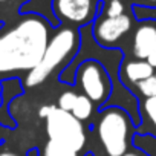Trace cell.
<instances>
[{
  "mask_svg": "<svg viewBox=\"0 0 156 156\" xmlns=\"http://www.w3.org/2000/svg\"><path fill=\"white\" fill-rule=\"evenodd\" d=\"M49 23L32 12L0 35V73L32 70L49 43Z\"/></svg>",
  "mask_w": 156,
  "mask_h": 156,
  "instance_id": "1",
  "label": "cell"
},
{
  "mask_svg": "<svg viewBox=\"0 0 156 156\" xmlns=\"http://www.w3.org/2000/svg\"><path fill=\"white\" fill-rule=\"evenodd\" d=\"M81 46V35L76 28H60L51 38L46 46V51L40 63L28 72L26 87H35L44 83L46 78L58 69L66 67L76 57Z\"/></svg>",
  "mask_w": 156,
  "mask_h": 156,
  "instance_id": "2",
  "label": "cell"
},
{
  "mask_svg": "<svg viewBox=\"0 0 156 156\" xmlns=\"http://www.w3.org/2000/svg\"><path fill=\"white\" fill-rule=\"evenodd\" d=\"M132 116L118 106H109L101 110L95 133L106 156H122L132 147L135 135Z\"/></svg>",
  "mask_w": 156,
  "mask_h": 156,
  "instance_id": "3",
  "label": "cell"
},
{
  "mask_svg": "<svg viewBox=\"0 0 156 156\" xmlns=\"http://www.w3.org/2000/svg\"><path fill=\"white\" fill-rule=\"evenodd\" d=\"M75 81L80 86L83 95H86L95 106L104 107L113 92V80L104 66L94 60H84L75 70Z\"/></svg>",
  "mask_w": 156,
  "mask_h": 156,
  "instance_id": "4",
  "label": "cell"
},
{
  "mask_svg": "<svg viewBox=\"0 0 156 156\" xmlns=\"http://www.w3.org/2000/svg\"><path fill=\"white\" fill-rule=\"evenodd\" d=\"M46 135L49 139L61 142L75 151L81 153L86 145V132L80 119H76L70 112L55 109L46 119Z\"/></svg>",
  "mask_w": 156,
  "mask_h": 156,
  "instance_id": "5",
  "label": "cell"
},
{
  "mask_svg": "<svg viewBox=\"0 0 156 156\" xmlns=\"http://www.w3.org/2000/svg\"><path fill=\"white\" fill-rule=\"evenodd\" d=\"M97 0H52L51 9L57 22H66L73 26L90 25L98 11Z\"/></svg>",
  "mask_w": 156,
  "mask_h": 156,
  "instance_id": "6",
  "label": "cell"
},
{
  "mask_svg": "<svg viewBox=\"0 0 156 156\" xmlns=\"http://www.w3.org/2000/svg\"><path fill=\"white\" fill-rule=\"evenodd\" d=\"M133 26V20L130 16L122 14L118 17H100L94 20L92 25V37L97 44L104 49H113L115 44L124 38Z\"/></svg>",
  "mask_w": 156,
  "mask_h": 156,
  "instance_id": "7",
  "label": "cell"
},
{
  "mask_svg": "<svg viewBox=\"0 0 156 156\" xmlns=\"http://www.w3.org/2000/svg\"><path fill=\"white\" fill-rule=\"evenodd\" d=\"M156 49V20H144L138 25L132 40V54L138 60H147Z\"/></svg>",
  "mask_w": 156,
  "mask_h": 156,
  "instance_id": "8",
  "label": "cell"
},
{
  "mask_svg": "<svg viewBox=\"0 0 156 156\" xmlns=\"http://www.w3.org/2000/svg\"><path fill=\"white\" fill-rule=\"evenodd\" d=\"M138 113L139 124L136 126L135 133L156 139V97L142 98L138 104Z\"/></svg>",
  "mask_w": 156,
  "mask_h": 156,
  "instance_id": "9",
  "label": "cell"
},
{
  "mask_svg": "<svg viewBox=\"0 0 156 156\" xmlns=\"http://www.w3.org/2000/svg\"><path fill=\"white\" fill-rule=\"evenodd\" d=\"M119 73H121V83L129 89V84H136L145 78L154 75V69L150 66V63L147 60H127L124 61V64L119 67Z\"/></svg>",
  "mask_w": 156,
  "mask_h": 156,
  "instance_id": "10",
  "label": "cell"
},
{
  "mask_svg": "<svg viewBox=\"0 0 156 156\" xmlns=\"http://www.w3.org/2000/svg\"><path fill=\"white\" fill-rule=\"evenodd\" d=\"M28 156H34L32 150L28 153ZM37 156H81V154L61 142L48 139V142L41 147V150L37 151Z\"/></svg>",
  "mask_w": 156,
  "mask_h": 156,
  "instance_id": "11",
  "label": "cell"
},
{
  "mask_svg": "<svg viewBox=\"0 0 156 156\" xmlns=\"http://www.w3.org/2000/svg\"><path fill=\"white\" fill-rule=\"evenodd\" d=\"M94 107H95V104H94L86 95H78L70 113H72L76 119H80V121L83 122V121H86V119H89V118L92 116Z\"/></svg>",
  "mask_w": 156,
  "mask_h": 156,
  "instance_id": "12",
  "label": "cell"
},
{
  "mask_svg": "<svg viewBox=\"0 0 156 156\" xmlns=\"http://www.w3.org/2000/svg\"><path fill=\"white\" fill-rule=\"evenodd\" d=\"M135 89L138 90L139 97L142 98H151V97H156V76L151 75L145 80L139 81L135 84Z\"/></svg>",
  "mask_w": 156,
  "mask_h": 156,
  "instance_id": "13",
  "label": "cell"
},
{
  "mask_svg": "<svg viewBox=\"0 0 156 156\" xmlns=\"http://www.w3.org/2000/svg\"><path fill=\"white\" fill-rule=\"evenodd\" d=\"M76 97H78V94H75V92H72V90L63 92V94L60 95V98H58L57 107L61 109V110H66V112H72L73 104H75V101H76Z\"/></svg>",
  "mask_w": 156,
  "mask_h": 156,
  "instance_id": "14",
  "label": "cell"
},
{
  "mask_svg": "<svg viewBox=\"0 0 156 156\" xmlns=\"http://www.w3.org/2000/svg\"><path fill=\"white\" fill-rule=\"evenodd\" d=\"M122 14H126L122 0H109L106 8H104V16L106 17H118Z\"/></svg>",
  "mask_w": 156,
  "mask_h": 156,
  "instance_id": "15",
  "label": "cell"
},
{
  "mask_svg": "<svg viewBox=\"0 0 156 156\" xmlns=\"http://www.w3.org/2000/svg\"><path fill=\"white\" fill-rule=\"evenodd\" d=\"M57 109V106H43V107H40V110H38V116L40 118H43V119H46L54 110Z\"/></svg>",
  "mask_w": 156,
  "mask_h": 156,
  "instance_id": "16",
  "label": "cell"
},
{
  "mask_svg": "<svg viewBox=\"0 0 156 156\" xmlns=\"http://www.w3.org/2000/svg\"><path fill=\"white\" fill-rule=\"evenodd\" d=\"M122 156H150L145 150H142V148H138V147H135L133 145V148H130L127 153H124Z\"/></svg>",
  "mask_w": 156,
  "mask_h": 156,
  "instance_id": "17",
  "label": "cell"
},
{
  "mask_svg": "<svg viewBox=\"0 0 156 156\" xmlns=\"http://www.w3.org/2000/svg\"><path fill=\"white\" fill-rule=\"evenodd\" d=\"M147 61H148V63H150V66H151V67L156 70V49H154V51H153V52L148 55Z\"/></svg>",
  "mask_w": 156,
  "mask_h": 156,
  "instance_id": "18",
  "label": "cell"
},
{
  "mask_svg": "<svg viewBox=\"0 0 156 156\" xmlns=\"http://www.w3.org/2000/svg\"><path fill=\"white\" fill-rule=\"evenodd\" d=\"M0 156H19V154L12 151H3V153H0Z\"/></svg>",
  "mask_w": 156,
  "mask_h": 156,
  "instance_id": "19",
  "label": "cell"
},
{
  "mask_svg": "<svg viewBox=\"0 0 156 156\" xmlns=\"http://www.w3.org/2000/svg\"><path fill=\"white\" fill-rule=\"evenodd\" d=\"M141 2H145V3H156V0H141Z\"/></svg>",
  "mask_w": 156,
  "mask_h": 156,
  "instance_id": "20",
  "label": "cell"
},
{
  "mask_svg": "<svg viewBox=\"0 0 156 156\" xmlns=\"http://www.w3.org/2000/svg\"><path fill=\"white\" fill-rule=\"evenodd\" d=\"M0 103H2V90H0Z\"/></svg>",
  "mask_w": 156,
  "mask_h": 156,
  "instance_id": "21",
  "label": "cell"
},
{
  "mask_svg": "<svg viewBox=\"0 0 156 156\" xmlns=\"http://www.w3.org/2000/svg\"><path fill=\"white\" fill-rule=\"evenodd\" d=\"M86 156H94V154H90V153H87V154H86Z\"/></svg>",
  "mask_w": 156,
  "mask_h": 156,
  "instance_id": "22",
  "label": "cell"
},
{
  "mask_svg": "<svg viewBox=\"0 0 156 156\" xmlns=\"http://www.w3.org/2000/svg\"><path fill=\"white\" fill-rule=\"evenodd\" d=\"M0 2H6V0H0Z\"/></svg>",
  "mask_w": 156,
  "mask_h": 156,
  "instance_id": "23",
  "label": "cell"
},
{
  "mask_svg": "<svg viewBox=\"0 0 156 156\" xmlns=\"http://www.w3.org/2000/svg\"><path fill=\"white\" fill-rule=\"evenodd\" d=\"M154 76H156V70H154Z\"/></svg>",
  "mask_w": 156,
  "mask_h": 156,
  "instance_id": "24",
  "label": "cell"
}]
</instances>
